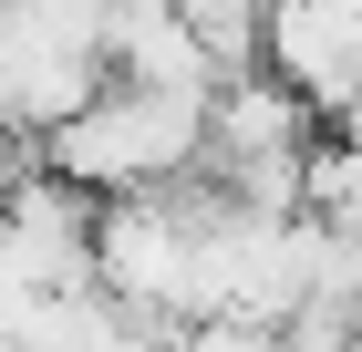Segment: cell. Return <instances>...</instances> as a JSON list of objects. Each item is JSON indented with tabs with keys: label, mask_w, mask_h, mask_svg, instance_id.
I'll return each mask as SVG.
<instances>
[{
	"label": "cell",
	"mask_w": 362,
	"mask_h": 352,
	"mask_svg": "<svg viewBox=\"0 0 362 352\" xmlns=\"http://www.w3.org/2000/svg\"><path fill=\"white\" fill-rule=\"evenodd\" d=\"M42 166L83 176L93 197L176 187V176H197V166H207V93H176V83L114 73L93 104H73L62 125H42Z\"/></svg>",
	"instance_id": "1"
},
{
	"label": "cell",
	"mask_w": 362,
	"mask_h": 352,
	"mask_svg": "<svg viewBox=\"0 0 362 352\" xmlns=\"http://www.w3.org/2000/svg\"><path fill=\"white\" fill-rule=\"evenodd\" d=\"M93 280H104L124 311H156V322H197L207 290H197V208L187 176L176 187H124L93 217Z\"/></svg>",
	"instance_id": "2"
},
{
	"label": "cell",
	"mask_w": 362,
	"mask_h": 352,
	"mask_svg": "<svg viewBox=\"0 0 362 352\" xmlns=\"http://www.w3.org/2000/svg\"><path fill=\"white\" fill-rule=\"evenodd\" d=\"M269 73L300 83L332 125L362 93V0H269Z\"/></svg>",
	"instance_id": "3"
},
{
	"label": "cell",
	"mask_w": 362,
	"mask_h": 352,
	"mask_svg": "<svg viewBox=\"0 0 362 352\" xmlns=\"http://www.w3.org/2000/svg\"><path fill=\"white\" fill-rule=\"evenodd\" d=\"M104 42H114V73H135V83L218 93V62H207V42L187 31L176 0H114V11H104Z\"/></svg>",
	"instance_id": "4"
},
{
	"label": "cell",
	"mask_w": 362,
	"mask_h": 352,
	"mask_svg": "<svg viewBox=\"0 0 362 352\" xmlns=\"http://www.w3.org/2000/svg\"><path fill=\"white\" fill-rule=\"evenodd\" d=\"M176 11H187V31L207 42L218 83H228V73H259V62H269V0H176Z\"/></svg>",
	"instance_id": "5"
},
{
	"label": "cell",
	"mask_w": 362,
	"mask_h": 352,
	"mask_svg": "<svg viewBox=\"0 0 362 352\" xmlns=\"http://www.w3.org/2000/svg\"><path fill=\"white\" fill-rule=\"evenodd\" d=\"M187 352H300V342H290V322H238V311H207V322H187Z\"/></svg>",
	"instance_id": "6"
},
{
	"label": "cell",
	"mask_w": 362,
	"mask_h": 352,
	"mask_svg": "<svg viewBox=\"0 0 362 352\" xmlns=\"http://www.w3.org/2000/svg\"><path fill=\"white\" fill-rule=\"evenodd\" d=\"M0 125H11V93H0Z\"/></svg>",
	"instance_id": "7"
}]
</instances>
